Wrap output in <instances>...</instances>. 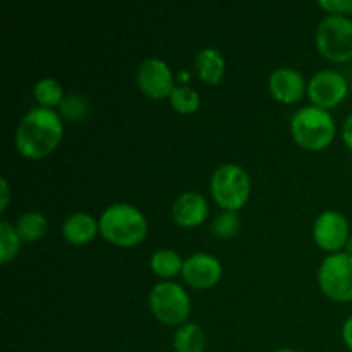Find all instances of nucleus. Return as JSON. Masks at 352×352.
Segmentation results:
<instances>
[{
  "instance_id": "nucleus-1",
  "label": "nucleus",
  "mask_w": 352,
  "mask_h": 352,
  "mask_svg": "<svg viewBox=\"0 0 352 352\" xmlns=\"http://www.w3.org/2000/svg\"><path fill=\"white\" fill-rule=\"evenodd\" d=\"M64 134L60 116L55 110L38 107L21 119L16 131V148L24 158L40 160L58 146Z\"/></svg>"
},
{
  "instance_id": "nucleus-2",
  "label": "nucleus",
  "mask_w": 352,
  "mask_h": 352,
  "mask_svg": "<svg viewBox=\"0 0 352 352\" xmlns=\"http://www.w3.org/2000/svg\"><path fill=\"white\" fill-rule=\"evenodd\" d=\"M100 234L109 243L120 248H133L144 239L148 222L141 210L129 203H113L98 220Z\"/></svg>"
},
{
  "instance_id": "nucleus-3",
  "label": "nucleus",
  "mask_w": 352,
  "mask_h": 352,
  "mask_svg": "<svg viewBox=\"0 0 352 352\" xmlns=\"http://www.w3.org/2000/svg\"><path fill=\"white\" fill-rule=\"evenodd\" d=\"M291 133L299 146L318 151L329 146L336 138V120L329 110L316 105L305 107L292 117Z\"/></svg>"
},
{
  "instance_id": "nucleus-4",
  "label": "nucleus",
  "mask_w": 352,
  "mask_h": 352,
  "mask_svg": "<svg viewBox=\"0 0 352 352\" xmlns=\"http://www.w3.org/2000/svg\"><path fill=\"white\" fill-rule=\"evenodd\" d=\"M210 191L217 205L222 206L226 212H237L250 199V175L241 165L223 164L210 179Z\"/></svg>"
},
{
  "instance_id": "nucleus-5",
  "label": "nucleus",
  "mask_w": 352,
  "mask_h": 352,
  "mask_svg": "<svg viewBox=\"0 0 352 352\" xmlns=\"http://www.w3.org/2000/svg\"><path fill=\"white\" fill-rule=\"evenodd\" d=\"M320 54L332 62L352 60V19L347 16H327L315 33Z\"/></svg>"
},
{
  "instance_id": "nucleus-6",
  "label": "nucleus",
  "mask_w": 352,
  "mask_h": 352,
  "mask_svg": "<svg viewBox=\"0 0 352 352\" xmlns=\"http://www.w3.org/2000/svg\"><path fill=\"white\" fill-rule=\"evenodd\" d=\"M150 309L165 325H181L191 311V301L184 289L175 282H160L150 292Z\"/></svg>"
},
{
  "instance_id": "nucleus-7",
  "label": "nucleus",
  "mask_w": 352,
  "mask_h": 352,
  "mask_svg": "<svg viewBox=\"0 0 352 352\" xmlns=\"http://www.w3.org/2000/svg\"><path fill=\"white\" fill-rule=\"evenodd\" d=\"M323 294L336 302L352 301V256L346 251L329 254L318 270Z\"/></svg>"
},
{
  "instance_id": "nucleus-8",
  "label": "nucleus",
  "mask_w": 352,
  "mask_h": 352,
  "mask_svg": "<svg viewBox=\"0 0 352 352\" xmlns=\"http://www.w3.org/2000/svg\"><path fill=\"white\" fill-rule=\"evenodd\" d=\"M138 88L151 100L170 98L174 91V76L165 60L157 57L146 58L136 72Z\"/></svg>"
},
{
  "instance_id": "nucleus-9",
  "label": "nucleus",
  "mask_w": 352,
  "mask_h": 352,
  "mask_svg": "<svg viewBox=\"0 0 352 352\" xmlns=\"http://www.w3.org/2000/svg\"><path fill=\"white\" fill-rule=\"evenodd\" d=\"M349 91V85L344 74L337 71H325L316 72L308 82V95L309 100L320 109H332L337 107Z\"/></svg>"
},
{
  "instance_id": "nucleus-10",
  "label": "nucleus",
  "mask_w": 352,
  "mask_h": 352,
  "mask_svg": "<svg viewBox=\"0 0 352 352\" xmlns=\"http://www.w3.org/2000/svg\"><path fill=\"white\" fill-rule=\"evenodd\" d=\"M313 237L318 248L323 251H329L330 254L339 253L340 248L346 246L349 239V222L346 217L336 210H327L313 226Z\"/></svg>"
},
{
  "instance_id": "nucleus-11",
  "label": "nucleus",
  "mask_w": 352,
  "mask_h": 352,
  "mask_svg": "<svg viewBox=\"0 0 352 352\" xmlns=\"http://www.w3.org/2000/svg\"><path fill=\"white\" fill-rule=\"evenodd\" d=\"M182 278L195 289H210L222 278V265L219 258L208 253H195L182 265Z\"/></svg>"
},
{
  "instance_id": "nucleus-12",
  "label": "nucleus",
  "mask_w": 352,
  "mask_h": 352,
  "mask_svg": "<svg viewBox=\"0 0 352 352\" xmlns=\"http://www.w3.org/2000/svg\"><path fill=\"white\" fill-rule=\"evenodd\" d=\"M305 76L292 67L275 69L268 79L272 96L280 103H296L305 95Z\"/></svg>"
},
{
  "instance_id": "nucleus-13",
  "label": "nucleus",
  "mask_w": 352,
  "mask_h": 352,
  "mask_svg": "<svg viewBox=\"0 0 352 352\" xmlns=\"http://www.w3.org/2000/svg\"><path fill=\"white\" fill-rule=\"evenodd\" d=\"M206 215H208V203L199 192H182L172 205V217L181 227L189 229V227L201 226L206 220Z\"/></svg>"
},
{
  "instance_id": "nucleus-14",
  "label": "nucleus",
  "mask_w": 352,
  "mask_h": 352,
  "mask_svg": "<svg viewBox=\"0 0 352 352\" xmlns=\"http://www.w3.org/2000/svg\"><path fill=\"white\" fill-rule=\"evenodd\" d=\"M96 232H100V226L89 213L76 212L69 215L62 223V236L69 244L82 246L95 239Z\"/></svg>"
},
{
  "instance_id": "nucleus-15",
  "label": "nucleus",
  "mask_w": 352,
  "mask_h": 352,
  "mask_svg": "<svg viewBox=\"0 0 352 352\" xmlns=\"http://www.w3.org/2000/svg\"><path fill=\"white\" fill-rule=\"evenodd\" d=\"M195 65L199 79L208 85H219L226 74V60L217 48L208 47L199 50L195 58Z\"/></svg>"
},
{
  "instance_id": "nucleus-16",
  "label": "nucleus",
  "mask_w": 352,
  "mask_h": 352,
  "mask_svg": "<svg viewBox=\"0 0 352 352\" xmlns=\"http://www.w3.org/2000/svg\"><path fill=\"white\" fill-rule=\"evenodd\" d=\"M175 352H205L206 333L198 323H184L174 333Z\"/></svg>"
},
{
  "instance_id": "nucleus-17",
  "label": "nucleus",
  "mask_w": 352,
  "mask_h": 352,
  "mask_svg": "<svg viewBox=\"0 0 352 352\" xmlns=\"http://www.w3.org/2000/svg\"><path fill=\"white\" fill-rule=\"evenodd\" d=\"M16 230L19 237L28 243L41 239L48 230V222L41 213L38 212H26L17 219Z\"/></svg>"
},
{
  "instance_id": "nucleus-18",
  "label": "nucleus",
  "mask_w": 352,
  "mask_h": 352,
  "mask_svg": "<svg viewBox=\"0 0 352 352\" xmlns=\"http://www.w3.org/2000/svg\"><path fill=\"white\" fill-rule=\"evenodd\" d=\"M182 265H184L182 258L172 250H158L150 258L151 270L162 278L175 277L179 272H182Z\"/></svg>"
},
{
  "instance_id": "nucleus-19",
  "label": "nucleus",
  "mask_w": 352,
  "mask_h": 352,
  "mask_svg": "<svg viewBox=\"0 0 352 352\" xmlns=\"http://www.w3.org/2000/svg\"><path fill=\"white\" fill-rule=\"evenodd\" d=\"M34 98L45 109H52L64 102V89L54 78H43L34 85Z\"/></svg>"
},
{
  "instance_id": "nucleus-20",
  "label": "nucleus",
  "mask_w": 352,
  "mask_h": 352,
  "mask_svg": "<svg viewBox=\"0 0 352 352\" xmlns=\"http://www.w3.org/2000/svg\"><path fill=\"white\" fill-rule=\"evenodd\" d=\"M21 243L23 239L17 234L16 227L7 220H2L0 222V261L3 265L12 261L19 254Z\"/></svg>"
},
{
  "instance_id": "nucleus-21",
  "label": "nucleus",
  "mask_w": 352,
  "mask_h": 352,
  "mask_svg": "<svg viewBox=\"0 0 352 352\" xmlns=\"http://www.w3.org/2000/svg\"><path fill=\"white\" fill-rule=\"evenodd\" d=\"M199 95L191 86H175L170 95V105L179 113H192L199 109Z\"/></svg>"
},
{
  "instance_id": "nucleus-22",
  "label": "nucleus",
  "mask_w": 352,
  "mask_h": 352,
  "mask_svg": "<svg viewBox=\"0 0 352 352\" xmlns=\"http://www.w3.org/2000/svg\"><path fill=\"white\" fill-rule=\"evenodd\" d=\"M212 230L217 237H222V239L236 236L237 230H239L237 212H222L220 215H217L212 222Z\"/></svg>"
},
{
  "instance_id": "nucleus-23",
  "label": "nucleus",
  "mask_w": 352,
  "mask_h": 352,
  "mask_svg": "<svg viewBox=\"0 0 352 352\" xmlns=\"http://www.w3.org/2000/svg\"><path fill=\"white\" fill-rule=\"evenodd\" d=\"M86 110H88V105H86L85 100L78 95H72L64 98V102L60 103V112L62 116L67 117L69 120H79L86 116Z\"/></svg>"
},
{
  "instance_id": "nucleus-24",
  "label": "nucleus",
  "mask_w": 352,
  "mask_h": 352,
  "mask_svg": "<svg viewBox=\"0 0 352 352\" xmlns=\"http://www.w3.org/2000/svg\"><path fill=\"white\" fill-rule=\"evenodd\" d=\"M320 7L329 10L330 16H346V14H352V0H322Z\"/></svg>"
},
{
  "instance_id": "nucleus-25",
  "label": "nucleus",
  "mask_w": 352,
  "mask_h": 352,
  "mask_svg": "<svg viewBox=\"0 0 352 352\" xmlns=\"http://www.w3.org/2000/svg\"><path fill=\"white\" fill-rule=\"evenodd\" d=\"M342 140H344V143H346V146L352 151V112L347 116L346 122H344Z\"/></svg>"
},
{
  "instance_id": "nucleus-26",
  "label": "nucleus",
  "mask_w": 352,
  "mask_h": 352,
  "mask_svg": "<svg viewBox=\"0 0 352 352\" xmlns=\"http://www.w3.org/2000/svg\"><path fill=\"white\" fill-rule=\"evenodd\" d=\"M342 340L347 346V349L352 352V315L344 322L342 325Z\"/></svg>"
},
{
  "instance_id": "nucleus-27",
  "label": "nucleus",
  "mask_w": 352,
  "mask_h": 352,
  "mask_svg": "<svg viewBox=\"0 0 352 352\" xmlns=\"http://www.w3.org/2000/svg\"><path fill=\"white\" fill-rule=\"evenodd\" d=\"M0 186H2V201H0V212H6L10 201V188L7 179H0Z\"/></svg>"
},
{
  "instance_id": "nucleus-28",
  "label": "nucleus",
  "mask_w": 352,
  "mask_h": 352,
  "mask_svg": "<svg viewBox=\"0 0 352 352\" xmlns=\"http://www.w3.org/2000/svg\"><path fill=\"white\" fill-rule=\"evenodd\" d=\"M344 248H346V253L351 254V256H352V236L349 237V239H347L346 246H344Z\"/></svg>"
},
{
  "instance_id": "nucleus-29",
  "label": "nucleus",
  "mask_w": 352,
  "mask_h": 352,
  "mask_svg": "<svg viewBox=\"0 0 352 352\" xmlns=\"http://www.w3.org/2000/svg\"><path fill=\"white\" fill-rule=\"evenodd\" d=\"M275 352H298V351L291 349V347H282V349H277Z\"/></svg>"
}]
</instances>
